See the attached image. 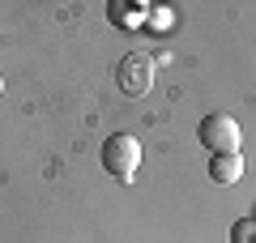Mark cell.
Masks as SVG:
<instances>
[{"label":"cell","mask_w":256,"mask_h":243,"mask_svg":"<svg viewBox=\"0 0 256 243\" xmlns=\"http://www.w3.org/2000/svg\"><path fill=\"white\" fill-rule=\"evenodd\" d=\"M102 166H107V175H116V180H132L141 166V141L132 132H111L107 141H102Z\"/></svg>","instance_id":"cell-1"},{"label":"cell","mask_w":256,"mask_h":243,"mask_svg":"<svg viewBox=\"0 0 256 243\" xmlns=\"http://www.w3.org/2000/svg\"><path fill=\"white\" fill-rule=\"evenodd\" d=\"M116 86L128 94V98H146V94L154 90V56L128 52L124 60L116 64Z\"/></svg>","instance_id":"cell-2"},{"label":"cell","mask_w":256,"mask_h":243,"mask_svg":"<svg viewBox=\"0 0 256 243\" xmlns=\"http://www.w3.org/2000/svg\"><path fill=\"white\" fill-rule=\"evenodd\" d=\"M196 141H201L210 154H239L244 132H239V124H235L230 116L214 111V116H205L201 124H196Z\"/></svg>","instance_id":"cell-3"},{"label":"cell","mask_w":256,"mask_h":243,"mask_svg":"<svg viewBox=\"0 0 256 243\" xmlns=\"http://www.w3.org/2000/svg\"><path fill=\"white\" fill-rule=\"evenodd\" d=\"M210 180L222 184V188L239 184V180H244V158H239V154H214V162H210Z\"/></svg>","instance_id":"cell-4"},{"label":"cell","mask_w":256,"mask_h":243,"mask_svg":"<svg viewBox=\"0 0 256 243\" xmlns=\"http://www.w3.org/2000/svg\"><path fill=\"white\" fill-rule=\"evenodd\" d=\"M132 13H137V9H128L124 0H111V4H107V18H111V26H120V30H128Z\"/></svg>","instance_id":"cell-5"},{"label":"cell","mask_w":256,"mask_h":243,"mask_svg":"<svg viewBox=\"0 0 256 243\" xmlns=\"http://www.w3.org/2000/svg\"><path fill=\"white\" fill-rule=\"evenodd\" d=\"M230 239H235V243H256V218L235 222V226H230Z\"/></svg>","instance_id":"cell-6"},{"label":"cell","mask_w":256,"mask_h":243,"mask_svg":"<svg viewBox=\"0 0 256 243\" xmlns=\"http://www.w3.org/2000/svg\"><path fill=\"white\" fill-rule=\"evenodd\" d=\"M150 18H146V26L150 30H158V34H162V30H171V9H146Z\"/></svg>","instance_id":"cell-7"},{"label":"cell","mask_w":256,"mask_h":243,"mask_svg":"<svg viewBox=\"0 0 256 243\" xmlns=\"http://www.w3.org/2000/svg\"><path fill=\"white\" fill-rule=\"evenodd\" d=\"M0 94H4V77H0Z\"/></svg>","instance_id":"cell-8"}]
</instances>
